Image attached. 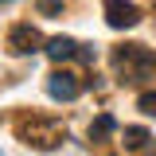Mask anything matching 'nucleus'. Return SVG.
<instances>
[{
	"mask_svg": "<svg viewBox=\"0 0 156 156\" xmlns=\"http://www.w3.org/2000/svg\"><path fill=\"white\" fill-rule=\"evenodd\" d=\"M78 58H82V62H94L98 51H94V47H78Z\"/></svg>",
	"mask_w": 156,
	"mask_h": 156,
	"instance_id": "nucleus-10",
	"label": "nucleus"
},
{
	"mask_svg": "<svg viewBox=\"0 0 156 156\" xmlns=\"http://www.w3.org/2000/svg\"><path fill=\"white\" fill-rule=\"evenodd\" d=\"M144 144H148V129H140V125H129V129H125V148H144Z\"/></svg>",
	"mask_w": 156,
	"mask_h": 156,
	"instance_id": "nucleus-7",
	"label": "nucleus"
},
{
	"mask_svg": "<svg viewBox=\"0 0 156 156\" xmlns=\"http://www.w3.org/2000/svg\"><path fill=\"white\" fill-rule=\"evenodd\" d=\"M136 105H140V113H144V117H156V90L140 94V101H136Z\"/></svg>",
	"mask_w": 156,
	"mask_h": 156,
	"instance_id": "nucleus-9",
	"label": "nucleus"
},
{
	"mask_svg": "<svg viewBox=\"0 0 156 156\" xmlns=\"http://www.w3.org/2000/svg\"><path fill=\"white\" fill-rule=\"evenodd\" d=\"M105 23L113 31H125V27H136L140 23V12H136L133 0H105Z\"/></svg>",
	"mask_w": 156,
	"mask_h": 156,
	"instance_id": "nucleus-4",
	"label": "nucleus"
},
{
	"mask_svg": "<svg viewBox=\"0 0 156 156\" xmlns=\"http://www.w3.org/2000/svg\"><path fill=\"white\" fill-rule=\"evenodd\" d=\"M113 133H117V121L109 113H101L94 125H90V140H105V136H113Z\"/></svg>",
	"mask_w": 156,
	"mask_h": 156,
	"instance_id": "nucleus-6",
	"label": "nucleus"
},
{
	"mask_svg": "<svg viewBox=\"0 0 156 156\" xmlns=\"http://www.w3.org/2000/svg\"><path fill=\"white\" fill-rule=\"evenodd\" d=\"M47 94L55 98V101H74L82 94V78L74 70H51L47 74Z\"/></svg>",
	"mask_w": 156,
	"mask_h": 156,
	"instance_id": "nucleus-2",
	"label": "nucleus"
},
{
	"mask_svg": "<svg viewBox=\"0 0 156 156\" xmlns=\"http://www.w3.org/2000/svg\"><path fill=\"white\" fill-rule=\"evenodd\" d=\"M16 133H20L23 144H31L39 152H51V148H58L66 140V125L55 121V117H23L16 125Z\"/></svg>",
	"mask_w": 156,
	"mask_h": 156,
	"instance_id": "nucleus-1",
	"label": "nucleus"
},
{
	"mask_svg": "<svg viewBox=\"0 0 156 156\" xmlns=\"http://www.w3.org/2000/svg\"><path fill=\"white\" fill-rule=\"evenodd\" d=\"M39 16H62V0H35Z\"/></svg>",
	"mask_w": 156,
	"mask_h": 156,
	"instance_id": "nucleus-8",
	"label": "nucleus"
},
{
	"mask_svg": "<svg viewBox=\"0 0 156 156\" xmlns=\"http://www.w3.org/2000/svg\"><path fill=\"white\" fill-rule=\"evenodd\" d=\"M43 51H47L51 62H66V58L78 55V43H74V39H66V35H55V39H47V43H43Z\"/></svg>",
	"mask_w": 156,
	"mask_h": 156,
	"instance_id": "nucleus-5",
	"label": "nucleus"
},
{
	"mask_svg": "<svg viewBox=\"0 0 156 156\" xmlns=\"http://www.w3.org/2000/svg\"><path fill=\"white\" fill-rule=\"evenodd\" d=\"M39 47H43V35H39V27H31V23H16L8 31V51L12 55H35Z\"/></svg>",
	"mask_w": 156,
	"mask_h": 156,
	"instance_id": "nucleus-3",
	"label": "nucleus"
},
{
	"mask_svg": "<svg viewBox=\"0 0 156 156\" xmlns=\"http://www.w3.org/2000/svg\"><path fill=\"white\" fill-rule=\"evenodd\" d=\"M0 4H12V0H0Z\"/></svg>",
	"mask_w": 156,
	"mask_h": 156,
	"instance_id": "nucleus-11",
	"label": "nucleus"
}]
</instances>
